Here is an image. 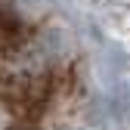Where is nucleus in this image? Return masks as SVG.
<instances>
[{
	"mask_svg": "<svg viewBox=\"0 0 130 130\" xmlns=\"http://www.w3.org/2000/svg\"><path fill=\"white\" fill-rule=\"evenodd\" d=\"M77 87L59 40L34 25L19 0H0V121Z\"/></svg>",
	"mask_w": 130,
	"mask_h": 130,
	"instance_id": "obj_1",
	"label": "nucleus"
}]
</instances>
